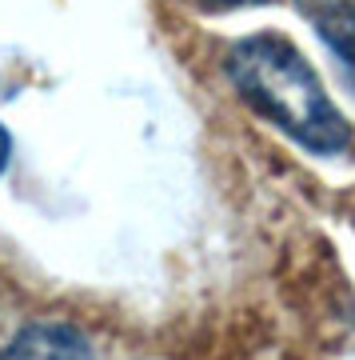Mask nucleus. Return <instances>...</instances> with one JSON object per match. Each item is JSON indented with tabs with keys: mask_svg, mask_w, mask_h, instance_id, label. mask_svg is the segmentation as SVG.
<instances>
[{
	"mask_svg": "<svg viewBox=\"0 0 355 360\" xmlns=\"http://www.w3.org/2000/svg\"><path fill=\"white\" fill-rule=\"evenodd\" d=\"M208 4H220V8H236V4H264V0H208Z\"/></svg>",
	"mask_w": 355,
	"mask_h": 360,
	"instance_id": "nucleus-5",
	"label": "nucleus"
},
{
	"mask_svg": "<svg viewBox=\"0 0 355 360\" xmlns=\"http://www.w3.org/2000/svg\"><path fill=\"white\" fill-rule=\"evenodd\" d=\"M319 40L335 52V60L343 65L347 80L355 84V0H335L328 4L316 20Z\"/></svg>",
	"mask_w": 355,
	"mask_h": 360,
	"instance_id": "nucleus-3",
	"label": "nucleus"
},
{
	"mask_svg": "<svg viewBox=\"0 0 355 360\" xmlns=\"http://www.w3.org/2000/svg\"><path fill=\"white\" fill-rule=\"evenodd\" d=\"M224 68L240 101L267 124H276L283 136L304 144L307 153L331 156L351 144V124L331 104L319 72L288 37H243L240 44H232Z\"/></svg>",
	"mask_w": 355,
	"mask_h": 360,
	"instance_id": "nucleus-1",
	"label": "nucleus"
},
{
	"mask_svg": "<svg viewBox=\"0 0 355 360\" xmlns=\"http://www.w3.org/2000/svg\"><path fill=\"white\" fill-rule=\"evenodd\" d=\"M307 4H312V0H307ZM319 4H323V8H328V4H335V0H319Z\"/></svg>",
	"mask_w": 355,
	"mask_h": 360,
	"instance_id": "nucleus-6",
	"label": "nucleus"
},
{
	"mask_svg": "<svg viewBox=\"0 0 355 360\" xmlns=\"http://www.w3.org/2000/svg\"><path fill=\"white\" fill-rule=\"evenodd\" d=\"M8 156H13V136L0 124V176H4V168H8Z\"/></svg>",
	"mask_w": 355,
	"mask_h": 360,
	"instance_id": "nucleus-4",
	"label": "nucleus"
},
{
	"mask_svg": "<svg viewBox=\"0 0 355 360\" xmlns=\"http://www.w3.org/2000/svg\"><path fill=\"white\" fill-rule=\"evenodd\" d=\"M0 360H92V340L68 321H36L0 348Z\"/></svg>",
	"mask_w": 355,
	"mask_h": 360,
	"instance_id": "nucleus-2",
	"label": "nucleus"
}]
</instances>
